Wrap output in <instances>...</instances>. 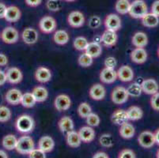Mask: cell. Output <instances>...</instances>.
<instances>
[{
    "mask_svg": "<svg viewBox=\"0 0 159 158\" xmlns=\"http://www.w3.org/2000/svg\"><path fill=\"white\" fill-rule=\"evenodd\" d=\"M35 127V122L33 117L29 115H21L17 119L15 127L18 132L28 134L32 132Z\"/></svg>",
    "mask_w": 159,
    "mask_h": 158,
    "instance_id": "cell-1",
    "label": "cell"
},
{
    "mask_svg": "<svg viewBox=\"0 0 159 158\" xmlns=\"http://www.w3.org/2000/svg\"><path fill=\"white\" fill-rule=\"evenodd\" d=\"M148 13V7L143 0H135L131 3L128 14L131 17L135 19H141L145 14Z\"/></svg>",
    "mask_w": 159,
    "mask_h": 158,
    "instance_id": "cell-2",
    "label": "cell"
},
{
    "mask_svg": "<svg viewBox=\"0 0 159 158\" xmlns=\"http://www.w3.org/2000/svg\"><path fill=\"white\" fill-rule=\"evenodd\" d=\"M35 145L33 138L30 136H21L18 139L15 150L21 155H28L34 149Z\"/></svg>",
    "mask_w": 159,
    "mask_h": 158,
    "instance_id": "cell-3",
    "label": "cell"
},
{
    "mask_svg": "<svg viewBox=\"0 0 159 158\" xmlns=\"http://www.w3.org/2000/svg\"><path fill=\"white\" fill-rule=\"evenodd\" d=\"M1 38L2 41L8 44L15 43L19 38V33L15 28L12 26H7L2 30L1 33Z\"/></svg>",
    "mask_w": 159,
    "mask_h": 158,
    "instance_id": "cell-4",
    "label": "cell"
},
{
    "mask_svg": "<svg viewBox=\"0 0 159 158\" xmlns=\"http://www.w3.org/2000/svg\"><path fill=\"white\" fill-rule=\"evenodd\" d=\"M129 95L127 89L123 86H117L112 90L111 94L112 101L116 104H123L128 100Z\"/></svg>",
    "mask_w": 159,
    "mask_h": 158,
    "instance_id": "cell-5",
    "label": "cell"
},
{
    "mask_svg": "<svg viewBox=\"0 0 159 158\" xmlns=\"http://www.w3.org/2000/svg\"><path fill=\"white\" fill-rule=\"evenodd\" d=\"M40 29L46 34L52 33L56 30L57 27L56 21L51 16H44L40 19L39 22Z\"/></svg>",
    "mask_w": 159,
    "mask_h": 158,
    "instance_id": "cell-6",
    "label": "cell"
},
{
    "mask_svg": "<svg viewBox=\"0 0 159 158\" xmlns=\"http://www.w3.org/2000/svg\"><path fill=\"white\" fill-rule=\"evenodd\" d=\"M139 144L144 149H150L155 144L154 134L149 130L142 132L138 138Z\"/></svg>",
    "mask_w": 159,
    "mask_h": 158,
    "instance_id": "cell-7",
    "label": "cell"
},
{
    "mask_svg": "<svg viewBox=\"0 0 159 158\" xmlns=\"http://www.w3.org/2000/svg\"><path fill=\"white\" fill-rule=\"evenodd\" d=\"M104 24L106 29L116 32L121 28V19L117 14H110L106 16Z\"/></svg>",
    "mask_w": 159,
    "mask_h": 158,
    "instance_id": "cell-8",
    "label": "cell"
},
{
    "mask_svg": "<svg viewBox=\"0 0 159 158\" xmlns=\"http://www.w3.org/2000/svg\"><path fill=\"white\" fill-rule=\"evenodd\" d=\"M67 22L73 28H80L85 24V17L80 11H72L67 17Z\"/></svg>",
    "mask_w": 159,
    "mask_h": 158,
    "instance_id": "cell-9",
    "label": "cell"
},
{
    "mask_svg": "<svg viewBox=\"0 0 159 158\" xmlns=\"http://www.w3.org/2000/svg\"><path fill=\"white\" fill-rule=\"evenodd\" d=\"M54 105L57 111H64L68 110L71 105L70 97L66 94H60L57 96L55 99Z\"/></svg>",
    "mask_w": 159,
    "mask_h": 158,
    "instance_id": "cell-10",
    "label": "cell"
},
{
    "mask_svg": "<svg viewBox=\"0 0 159 158\" xmlns=\"http://www.w3.org/2000/svg\"><path fill=\"white\" fill-rule=\"evenodd\" d=\"M141 87L143 92L147 95H153L159 90L158 83L154 78H148L143 81L141 83Z\"/></svg>",
    "mask_w": 159,
    "mask_h": 158,
    "instance_id": "cell-11",
    "label": "cell"
},
{
    "mask_svg": "<svg viewBox=\"0 0 159 158\" xmlns=\"http://www.w3.org/2000/svg\"><path fill=\"white\" fill-rule=\"evenodd\" d=\"M21 38L26 44H34L37 42L39 35L37 30L33 28H25L21 33Z\"/></svg>",
    "mask_w": 159,
    "mask_h": 158,
    "instance_id": "cell-12",
    "label": "cell"
},
{
    "mask_svg": "<svg viewBox=\"0 0 159 158\" xmlns=\"http://www.w3.org/2000/svg\"><path fill=\"white\" fill-rule=\"evenodd\" d=\"M116 72L117 78H119L121 82H131L135 76L132 68L128 65H124L120 66Z\"/></svg>",
    "mask_w": 159,
    "mask_h": 158,
    "instance_id": "cell-13",
    "label": "cell"
},
{
    "mask_svg": "<svg viewBox=\"0 0 159 158\" xmlns=\"http://www.w3.org/2000/svg\"><path fill=\"white\" fill-rule=\"evenodd\" d=\"M117 79V72L112 68L105 67L100 74V80L105 84H112Z\"/></svg>",
    "mask_w": 159,
    "mask_h": 158,
    "instance_id": "cell-14",
    "label": "cell"
},
{
    "mask_svg": "<svg viewBox=\"0 0 159 158\" xmlns=\"http://www.w3.org/2000/svg\"><path fill=\"white\" fill-rule=\"evenodd\" d=\"M21 17V12L18 7L15 6H11L7 8L4 19L8 22H17Z\"/></svg>",
    "mask_w": 159,
    "mask_h": 158,
    "instance_id": "cell-15",
    "label": "cell"
},
{
    "mask_svg": "<svg viewBox=\"0 0 159 158\" xmlns=\"http://www.w3.org/2000/svg\"><path fill=\"white\" fill-rule=\"evenodd\" d=\"M89 97L95 101H102L105 97L106 90L102 84H94L91 86L89 91Z\"/></svg>",
    "mask_w": 159,
    "mask_h": 158,
    "instance_id": "cell-16",
    "label": "cell"
},
{
    "mask_svg": "<svg viewBox=\"0 0 159 158\" xmlns=\"http://www.w3.org/2000/svg\"><path fill=\"white\" fill-rule=\"evenodd\" d=\"M22 93L18 89H11L7 92L5 95V99L7 102L11 105H18L21 104Z\"/></svg>",
    "mask_w": 159,
    "mask_h": 158,
    "instance_id": "cell-17",
    "label": "cell"
},
{
    "mask_svg": "<svg viewBox=\"0 0 159 158\" xmlns=\"http://www.w3.org/2000/svg\"><path fill=\"white\" fill-rule=\"evenodd\" d=\"M7 74V82H9L11 84H18L22 81L23 74L21 73V70L18 67L9 68L6 72Z\"/></svg>",
    "mask_w": 159,
    "mask_h": 158,
    "instance_id": "cell-18",
    "label": "cell"
},
{
    "mask_svg": "<svg viewBox=\"0 0 159 158\" xmlns=\"http://www.w3.org/2000/svg\"><path fill=\"white\" fill-rule=\"evenodd\" d=\"M80 138L82 140V142L84 143H89L93 142L95 138V130H93V127L86 126V127H82L80 128L79 132Z\"/></svg>",
    "mask_w": 159,
    "mask_h": 158,
    "instance_id": "cell-19",
    "label": "cell"
},
{
    "mask_svg": "<svg viewBox=\"0 0 159 158\" xmlns=\"http://www.w3.org/2000/svg\"><path fill=\"white\" fill-rule=\"evenodd\" d=\"M131 59L136 64H143L147 59V52L144 47H136L131 52Z\"/></svg>",
    "mask_w": 159,
    "mask_h": 158,
    "instance_id": "cell-20",
    "label": "cell"
},
{
    "mask_svg": "<svg viewBox=\"0 0 159 158\" xmlns=\"http://www.w3.org/2000/svg\"><path fill=\"white\" fill-rule=\"evenodd\" d=\"M117 39H118V37H117L116 32L106 29L102 35L101 40L105 47H112L116 43Z\"/></svg>",
    "mask_w": 159,
    "mask_h": 158,
    "instance_id": "cell-21",
    "label": "cell"
},
{
    "mask_svg": "<svg viewBox=\"0 0 159 158\" xmlns=\"http://www.w3.org/2000/svg\"><path fill=\"white\" fill-rule=\"evenodd\" d=\"M52 77L51 70L44 66H40L35 72V78L40 83H47L51 80Z\"/></svg>",
    "mask_w": 159,
    "mask_h": 158,
    "instance_id": "cell-22",
    "label": "cell"
},
{
    "mask_svg": "<svg viewBox=\"0 0 159 158\" xmlns=\"http://www.w3.org/2000/svg\"><path fill=\"white\" fill-rule=\"evenodd\" d=\"M55 147V142L50 136H43L38 142V148L43 150L44 153H50Z\"/></svg>",
    "mask_w": 159,
    "mask_h": 158,
    "instance_id": "cell-23",
    "label": "cell"
},
{
    "mask_svg": "<svg viewBox=\"0 0 159 158\" xmlns=\"http://www.w3.org/2000/svg\"><path fill=\"white\" fill-rule=\"evenodd\" d=\"M131 42L135 47H145L148 43V37L143 32H137L133 35Z\"/></svg>",
    "mask_w": 159,
    "mask_h": 158,
    "instance_id": "cell-24",
    "label": "cell"
},
{
    "mask_svg": "<svg viewBox=\"0 0 159 158\" xmlns=\"http://www.w3.org/2000/svg\"><path fill=\"white\" fill-rule=\"evenodd\" d=\"M111 120L116 125H122L128 121V117L127 111L123 109H117L112 113L111 116Z\"/></svg>",
    "mask_w": 159,
    "mask_h": 158,
    "instance_id": "cell-25",
    "label": "cell"
},
{
    "mask_svg": "<svg viewBox=\"0 0 159 158\" xmlns=\"http://www.w3.org/2000/svg\"><path fill=\"white\" fill-rule=\"evenodd\" d=\"M141 19L142 24L147 28H155L159 24V17L153 13H147Z\"/></svg>",
    "mask_w": 159,
    "mask_h": 158,
    "instance_id": "cell-26",
    "label": "cell"
},
{
    "mask_svg": "<svg viewBox=\"0 0 159 158\" xmlns=\"http://www.w3.org/2000/svg\"><path fill=\"white\" fill-rule=\"evenodd\" d=\"M66 141L67 145L71 148L79 147L82 143V140H81L79 133L73 130L66 133Z\"/></svg>",
    "mask_w": 159,
    "mask_h": 158,
    "instance_id": "cell-27",
    "label": "cell"
},
{
    "mask_svg": "<svg viewBox=\"0 0 159 158\" xmlns=\"http://www.w3.org/2000/svg\"><path fill=\"white\" fill-rule=\"evenodd\" d=\"M85 52L93 59H94V58H98L101 56V54L102 53V47L97 42H91V43H88Z\"/></svg>",
    "mask_w": 159,
    "mask_h": 158,
    "instance_id": "cell-28",
    "label": "cell"
},
{
    "mask_svg": "<svg viewBox=\"0 0 159 158\" xmlns=\"http://www.w3.org/2000/svg\"><path fill=\"white\" fill-rule=\"evenodd\" d=\"M119 132L123 138L130 139L134 137V135L135 134V127H133L132 124H129V123L127 122L125 124L120 125Z\"/></svg>",
    "mask_w": 159,
    "mask_h": 158,
    "instance_id": "cell-29",
    "label": "cell"
},
{
    "mask_svg": "<svg viewBox=\"0 0 159 158\" xmlns=\"http://www.w3.org/2000/svg\"><path fill=\"white\" fill-rule=\"evenodd\" d=\"M58 127L62 133H67L74 129V122L69 116H63L58 123Z\"/></svg>",
    "mask_w": 159,
    "mask_h": 158,
    "instance_id": "cell-30",
    "label": "cell"
},
{
    "mask_svg": "<svg viewBox=\"0 0 159 158\" xmlns=\"http://www.w3.org/2000/svg\"><path fill=\"white\" fill-rule=\"evenodd\" d=\"M32 93L34 96L37 102L41 103L44 102L47 100L48 97V92L46 88L43 86H37L32 91Z\"/></svg>",
    "mask_w": 159,
    "mask_h": 158,
    "instance_id": "cell-31",
    "label": "cell"
},
{
    "mask_svg": "<svg viewBox=\"0 0 159 158\" xmlns=\"http://www.w3.org/2000/svg\"><path fill=\"white\" fill-rule=\"evenodd\" d=\"M17 142H18V139L14 134H7L4 136L2 140V146L7 150H15Z\"/></svg>",
    "mask_w": 159,
    "mask_h": 158,
    "instance_id": "cell-32",
    "label": "cell"
},
{
    "mask_svg": "<svg viewBox=\"0 0 159 158\" xmlns=\"http://www.w3.org/2000/svg\"><path fill=\"white\" fill-rule=\"evenodd\" d=\"M53 40L59 45H64L69 41V34L65 30H57L53 35Z\"/></svg>",
    "mask_w": 159,
    "mask_h": 158,
    "instance_id": "cell-33",
    "label": "cell"
},
{
    "mask_svg": "<svg viewBox=\"0 0 159 158\" xmlns=\"http://www.w3.org/2000/svg\"><path fill=\"white\" fill-rule=\"evenodd\" d=\"M126 111L127 114H128V120H132V121L141 120L143 116V111L141 108L138 106L130 107Z\"/></svg>",
    "mask_w": 159,
    "mask_h": 158,
    "instance_id": "cell-34",
    "label": "cell"
},
{
    "mask_svg": "<svg viewBox=\"0 0 159 158\" xmlns=\"http://www.w3.org/2000/svg\"><path fill=\"white\" fill-rule=\"evenodd\" d=\"M36 103H37V101L32 93H25L22 94L21 104L24 108H33L36 104Z\"/></svg>",
    "mask_w": 159,
    "mask_h": 158,
    "instance_id": "cell-35",
    "label": "cell"
},
{
    "mask_svg": "<svg viewBox=\"0 0 159 158\" xmlns=\"http://www.w3.org/2000/svg\"><path fill=\"white\" fill-rule=\"evenodd\" d=\"M131 2L129 0H117L115 4V9L120 14H128Z\"/></svg>",
    "mask_w": 159,
    "mask_h": 158,
    "instance_id": "cell-36",
    "label": "cell"
},
{
    "mask_svg": "<svg viewBox=\"0 0 159 158\" xmlns=\"http://www.w3.org/2000/svg\"><path fill=\"white\" fill-rule=\"evenodd\" d=\"M127 91H128V95H129V97H139L142 94V93H143L141 84L136 83V82L131 84V85L128 87Z\"/></svg>",
    "mask_w": 159,
    "mask_h": 158,
    "instance_id": "cell-37",
    "label": "cell"
},
{
    "mask_svg": "<svg viewBox=\"0 0 159 158\" xmlns=\"http://www.w3.org/2000/svg\"><path fill=\"white\" fill-rule=\"evenodd\" d=\"M88 43L89 42L87 39L85 38L84 37H78L74 41V47L78 51H85Z\"/></svg>",
    "mask_w": 159,
    "mask_h": 158,
    "instance_id": "cell-38",
    "label": "cell"
},
{
    "mask_svg": "<svg viewBox=\"0 0 159 158\" xmlns=\"http://www.w3.org/2000/svg\"><path fill=\"white\" fill-rule=\"evenodd\" d=\"M91 112H92V109L88 103L82 102L79 104V108H78V113H79V116L86 119L87 115Z\"/></svg>",
    "mask_w": 159,
    "mask_h": 158,
    "instance_id": "cell-39",
    "label": "cell"
},
{
    "mask_svg": "<svg viewBox=\"0 0 159 158\" xmlns=\"http://www.w3.org/2000/svg\"><path fill=\"white\" fill-rule=\"evenodd\" d=\"M99 143L100 145L102 146H103V147L110 148L113 146L114 141L111 134H104L100 137Z\"/></svg>",
    "mask_w": 159,
    "mask_h": 158,
    "instance_id": "cell-40",
    "label": "cell"
},
{
    "mask_svg": "<svg viewBox=\"0 0 159 158\" xmlns=\"http://www.w3.org/2000/svg\"><path fill=\"white\" fill-rule=\"evenodd\" d=\"M46 7L48 11L56 12L61 10L63 4L60 0H48L46 2Z\"/></svg>",
    "mask_w": 159,
    "mask_h": 158,
    "instance_id": "cell-41",
    "label": "cell"
},
{
    "mask_svg": "<svg viewBox=\"0 0 159 158\" xmlns=\"http://www.w3.org/2000/svg\"><path fill=\"white\" fill-rule=\"evenodd\" d=\"M11 111L7 106H0V123H7L11 118Z\"/></svg>",
    "mask_w": 159,
    "mask_h": 158,
    "instance_id": "cell-42",
    "label": "cell"
},
{
    "mask_svg": "<svg viewBox=\"0 0 159 158\" xmlns=\"http://www.w3.org/2000/svg\"><path fill=\"white\" fill-rule=\"evenodd\" d=\"M78 62H79V66H82V67H89L93 64V58L85 52L79 56Z\"/></svg>",
    "mask_w": 159,
    "mask_h": 158,
    "instance_id": "cell-43",
    "label": "cell"
},
{
    "mask_svg": "<svg viewBox=\"0 0 159 158\" xmlns=\"http://www.w3.org/2000/svg\"><path fill=\"white\" fill-rule=\"evenodd\" d=\"M86 123H87L88 126L89 127H98L100 124V122H101V120H100V117L98 116V115L95 114V113H89V115L86 117Z\"/></svg>",
    "mask_w": 159,
    "mask_h": 158,
    "instance_id": "cell-44",
    "label": "cell"
},
{
    "mask_svg": "<svg viewBox=\"0 0 159 158\" xmlns=\"http://www.w3.org/2000/svg\"><path fill=\"white\" fill-rule=\"evenodd\" d=\"M88 25L92 29H96L102 25V19L101 17L98 15H93L89 18Z\"/></svg>",
    "mask_w": 159,
    "mask_h": 158,
    "instance_id": "cell-45",
    "label": "cell"
},
{
    "mask_svg": "<svg viewBox=\"0 0 159 158\" xmlns=\"http://www.w3.org/2000/svg\"><path fill=\"white\" fill-rule=\"evenodd\" d=\"M29 157L30 158H45L46 154L43 150H41L40 148L38 149H33L30 153H29Z\"/></svg>",
    "mask_w": 159,
    "mask_h": 158,
    "instance_id": "cell-46",
    "label": "cell"
},
{
    "mask_svg": "<svg viewBox=\"0 0 159 158\" xmlns=\"http://www.w3.org/2000/svg\"><path fill=\"white\" fill-rule=\"evenodd\" d=\"M151 96L152 97L150 98V105L153 109L159 111V92H157Z\"/></svg>",
    "mask_w": 159,
    "mask_h": 158,
    "instance_id": "cell-47",
    "label": "cell"
},
{
    "mask_svg": "<svg viewBox=\"0 0 159 158\" xmlns=\"http://www.w3.org/2000/svg\"><path fill=\"white\" fill-rule=\"evenodd\" d=\"M119 158H135V152L133 150H129V149H124V150H121L119 153Z\"/></svg>",
    "mask_w": 159,
    "mask_h": 158,
    "instance_id": "cell-48",
    "label": "cell"
},
{
    "mask_svg": "<svg viewBox=\"0 0 159 158\" xmlns=\"http://www.w3.org/2000/svg\"><path fill=\"white\" fill-rule=\"evenodd\" d=\"M117 65V61L116 58L112 57V56H109V57L106 58L105 60V66L108 68H112L115 69V67Z\"/></svg>",
    "mask_w": 159,
    "mask_h": 158,
    "instance_id": "cell-49",
    "label": "cell"
},
{
    "mask_svg": "<svg viewBox=\"0 0 159 158\" xmlns=\"http://www.w3.org/2000/svg\"><path fill=\"white\" fill-rule=\"evenodd\" d=\"M151 13L159 17V0H156L151 6Z\"/></svg>",
    "mask_w": 159,
    "mask_h": 158,
    "instance_id": "cell-50",
    "label": "cell"
},
{
    "mask_svg": "<svg viewBox=\"0 0 159 158\" xmlns=\"http://www.w3.org/2000/svg\"><path fill=\"white\" fill-rule=\"evenodd\" d=\"M25 1L27 5L31 7H38L42 2V0H25Z\"/></svg>",
    "mask_w": 159,
    "mask_h": 158,
    "instance_id": "cell-51",
    "label": "cell"
},
{
    "mask_svg": "<svg viewBox=\"0 0 159 158\" xmlns=\"http://www.w3.org/2000/svg\"><path fill=\"white\" fill-rule=\"evenodd\" d=\"M8 63V58L6 55L0 53V66H7Z\"/></svg>",
    "mask_w": 159,
    "mask_h": 158,
    "instance_id": "cell-52",
    "label": "cell"
},
{
    "mask_svg": "<svg viewBox=\"0 0 159 158\" xmlns=\"http://www.w3.org/2000/svg\"><path fill=\"white\" fill-rule=\"evenodd\" d=\"M7 81V79L6 72H4L2 70H0V86H1V85H3Z\"/></svg>",
    "mask_w": 159,
    "mask_h": 158,
    "instance_id": "cell-53",
    "label": "cell"
},
{
    "mask_svg": "<svg viewBox=\"0 0 159 158\" xmlns=\"http://www.w3.org/2000/svg\"><path fill=\"white\" fill-rule=\"evenodd\" d=\"M7 8V7L5 4L2 3V2H0V19H1V18H4Z\"/></svg>",
    "mask_w": 159,
    "mask_h": 158,
    "instance_id": "cell-54",
    "label": "cell"
},
{
    "mask_svg": "<svg viewBox=\"0 0 159 158\" xmlns=\"http://www.w3.org/2000/svg\"><path fill=\"white\" fill-rule=\"evenodd\" d=\"M93 158H108L109 156L105 152H98V153H94L93 156Z\"/></svg>",
    "mask_w": 159,
    "mask_h": 158,
    "instance_id": "cell-55",
    "label": "cell"
},
{
    "mask_svg": "<svg viewBox=\"0 0 159 158\" xmlns=\"http://www.w3.org/2000/svg\"><path fill=\"white\" fill-rule=\"evenodd\" d=\"M154 134V137H155V142L157 143V145H159V129H157L155 131Z\"/></svg>",
    "mask_w": 159,
    "mask_h": 158,
    "instance_id": "cell-56",
    "label": "cell"
},
{
    "mask_svg": "<svg viewBox=\"0 0 159 158\" xmlns=\"http://www.w3.org/2000/svg\"><path fill=\"white\" fill-rule=\"evenodd\" d=\"M8 157H9V156H8V154H7L4 150H0V158H8Z\"/></svg>",
    "mask_w": 159,
    "mask_h": 158,
    "instance_id": "cell-57",
    "label": "cell"
},
{
    "mask_svg": "<svg viewBox=\"0 0 159 158\" xmlns=\"http://www.w3.org/2000/svg\"><path fill=\"white\" fill-rule=\"evenodd\" d=\"M66 2H75V0H65Z\"/></svg>",
    "mask_w": 159,
    "mask_h": 158,
    "instance_id": "cell-58",
    "label": "cell"
},
{
    "mask_svg": "<svg viewBox=\"0 0 159 158\" xmlns=\"http://www.w3.org/2000/svg\"><path fill=\"white\" fill-rule=\"evenodd\" d=\"M156 156H157V158H159V150H157V155H156Z\"/></svg>",
    "mask_w": 159,
    "mask_h": 158,
    "instance_id": "cell-59",
    "label": "cell"
},
{
    "mask_svg": "<svg viewBox=\"0 0 159 158\" xmlns=\"http://www.w3.org/2000/svg\"><path fill=\"white\" fill-rule=\"evenodd\" d=\"M157 55H158V57H159V47H158V50H157Z\"/></svg>",
    "mask_w": 159,
    "mask_h": 158,
    "instance_id": "cell-60",
    "label": "cell"
}]
</instances>
